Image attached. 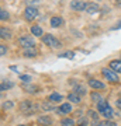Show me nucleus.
Listing matches in <instances>:
<instances>
[{
    "label": "nucleus",
    "mask_w": 121,
    "mask_h": 126,
    "mask_svg": "<svg viewBox=\"0 0 121 126\" xmlns=\"http://www.w3.org/2000/svg\"><path fill=\"white\" fill-rule=\"evenodd\" d=\"M108 66H110V69H113L114 72L121 73V60H111Z\"/></svg>",
    "instance_id": "obj_15"
},
{
    "label": "nucleus",
    "mask_w": 121,
    "mask_h": 126,
    "mask_svg": "<svg viewBox=\"0 0 121 126\" xmlns=\"http://www.w3.org/2000/svg\"><path fill=\"white\" fill-rule=\"evenodd\" d=\"M103 126H117V125H116V122L108 121V119H107V121H106V122L103 123Z\"/></svg>",
    "instance_id": "obj_32"
},
{
    "label": "nucleus",
    "mask_w": 121,
    "mask_h": 126,
    "mask_svg": "<svg viewBox=\"0 0 121 126\" xmlns=\"http://www.w3.org/2000/svg\"><path fill=\"white\" fill-rule=\"evenodd\" d=\"M63 24V18L62 17H59V16H55V17H51V20H49V25L52 28H58V27H61Z\"/></svg>",
    "instance_id": "obj_12"
},
{
    "label": "nucleus",
    "mask_w": 121,
    "mask_h": 126,
    "mask_svg": "<svg viewBox=\"0 0 121 126\" xmlns=\"http://www.w3.org/2000/svg\"><path fill=\"white\" fill-rule=\"evenodd\" d=\"M90 126H103V123H101V122H100V119H99V121H93Z\"/></svg>",
    "instance_id": "obj_34"
},
{
    "label": "nucleus",
    "mask_w": 121,
    "mask_h": 126,
    "mask_svg": "<svg viewBox=\"0 0 121 126\" xmlns=\"http://www.w3.org/2000/svg\"><path fill=\"white\" fill-rule=\"evenodd\" d=\"M73 52H71V50H68V52H65V53H61L59 55V58H69V59H73Z\"/></svg>",
    "instance_id": "obj_29"
},
{
    "label": "nucleus",
    "mask_w": 121,
    "mask_h": 126,
    "mask_svg": "<svg viewBox=\"0 0 121 126\" xmlns=\"http://www.w3.org/2000/svg\"><path fill=\"white\" fill-rule=\"evenodd\" d=\"M73 93H76V94H79V95H85L87 91H86V87L85 86L77 84V86H75V88H73Z\"/></svg>",
    "instance_id": "obj_20"
},
{
    "label": "nucleus",
    "mask_w": 121,
    "mask_h": 126,
    "mask_svg": "<svg viewBox=\"0 0 121 126\" xmlns=\"http://www.w3.org/2000/svg\"><path fill=\"white\" fill-rule=\"evenodd\" d=\"M56 112H58L59 115H68V113L72 112V105L69 102H63L62 105H59L58 107Z\"/></svg>",
    "instance_id": "obj_10"
},
{
    "label": "nucleus",
    "mask_w": 121,
    "mask_h": 126,
    "mask_svg": "<svg viewBox=\"0 0 121 126\" xmlns=\"http://www.w3.org/2000/svg\"><path fill=\"white\" fill-rule=\"evenodd\" d=\"M0 50H1V52H0V55H1V56L7 53V48H6L4 45H1V46H0Z\"/></svg>",
    "instance_id": "obj_33"
},
{
    "label": "nucleus",
    "mask_w": 121,
    "mask_h": 126,
    "mask_svg": "<svg viewBox=\"0 0 121 126\" xmlns=\"http://www.w3.org/2000/svg\"><path fill=\"white\" fill-rule=\"evenodd\" d=\"M96 1H100V0H96Z\"/></svg>",
    "instance_id": "obj_38"
},
{
    "label": "nucleus",
    "mask_w": 121,
    "mask_h": 126,
    "mask_svg": "<svg viewBox=\"0 0 121 126\" xmlns=\"http://www.w3.org/2000/svg\"><path fill=\"white\" fill-rule=\"evenodd\" d=\"M52 118L51 116H47V115H41V116H38V119H37V123L40 126H51L52 125Z\"/></svg>",
    "instance_id": "obj_11"
},
{
    "label": "nucleus",
    "mask_w": 121,
    "mask_h": 126,
    "mask_svg": "<svg viewBox=\"0 0 121 126\" xmlns=\"http://www.w3.org/2000/svg\"><path fill=\"white\" fill-rule=\"evenodd\" d=\"M41 107H42V109H44V111H52V109H54V107H52V102H42L41 104Z\"/></svg>",
    "instance_id": "obj_26"
},
{
    "label": "nucleus",
    "mask_w": 121,
    "mask_h": 126,
    "mask_svg": "<svg viewBox=\"0 0 121 126\" xmlns=\"http://www.w3.org/2000/svg\"><path fill=\"white\" fill-rule=\"evenodd\" d=\"M87 116L92 118L93 121H99V113L94 112V111H92V109H89V111H87Z\"/></svg>",
    "instance_id": "obj_25"
},
{
    "label": "nucleus",
    "mask_w": 121,
    "mask_h": 126,
    "mask_svg": "<svg viewBox=\"0 0 121 126\" xmlns=\"http://www.w3.org/2000/svg\"><path fill=\"white\" fill-rule=\"evenodd\" d=\"M90 97H92V101L93 102H100V101H103V98H101V95L97 94L96 91H93L92 94H90Z\"/></svg>",
    "instance_id": "obj_22"
},
{
    "label": "nucleus",
    "mask_w": 121,
    "mask_h": 126,
    "mask_svg": "<svg viewBox=\"0 0 121 126\" xmlns=\"http://www.w3.org/2000/svg\"><path fill=\"white\" fill-rule=\"evenodd\" d=\"M116 107H117L118 109H121V98H118V99L116 101Z\"/></svg>",
    "instance_id": "obj_35"
},
{
    "label": "nucleus",
    "mask_w": 121,
    "mask_h": 126,
    "mask_svg": "<svg viewBox=\"0 0 121 126\" xmlns=\"http://www.w3.org/2000/svg\"><path fill=\"white\" fill-rule=\"evenodd\" d=\"M68 99H69L71 102H73V104H79L80 102V95L76 94V93H71V94L68 95Z\"/></svg>",
    "instance_id": "obj_19"
},
{
    "label": "nucleus",
    "mask_w": 121,
    "mask_h": 126,
    "mask_svg": "<svg viewBox=\"0 0 121 126\" xmlns=\"http://www.w3.org/2000/svg\"><path fill=\"white\" fill-rule=\"evenodd\" d=\"M116 7H118V9H121V0H116Z\"/></svg>",
    "instance_id": "obj_36"
},
{
    "label": "nucleus",
    "mask_w": 121,
    "mask_h": 126,
    "mask_svg": "<svg viewBox=\"0 0 121 126\" xmlns=\"http://www.w3.org/2000/svg\"><path fill=\"white\" fill-rule=\"evenodd\" d=\"M24 90L28 91V93H31V94H35V93H38L40 91V86H34V84H25L24 86Z\"/></svg>",
    "instance_id": "obj_18"
},
{
    "label": "nucleus",
    "mask_w": 121,
    "mask_h": 126,
    "mask_svg": "<svg viewBox=\"0 0 121 126\" xmlns=\"http://www.w3.org/2000/svg\"><path fill=\"white\" fill-rule=\"evenodd\" d=\"M62 98L63 97L59 94V93H51V94L48 95V101H51V102H61Z\"/></svg>",
    "instance_id": "obj_14"
},
{
    "label": "nucleus",
    "mask_w": 121,
    "mask_h": 126,
    "mask_svg": "<svg viewBox=\"0 0 121 126\" xmlns=\"http://www.w3.org/2000/svg\"><path fill=\"white\" fill-rule=\"evenodd\" d=\"M87 86H90L93 90H104L106 88V84L101 83L100 80H96V79H90L87 81Z\"/></svg>",
    "instance_id": "obj_8"
},
{
    "label": "nucleus",
    "mask_w": 121,
    "mask_h": 126,
    "mask_svg": "<svg viewBox=\"0 0 121 126\" xmlns=\"http://www.w3.org/2000/svg\"><path fill=\"white\" fill-rule=\"evenodd\" d=\"M101 74H103V77L108 81V83H118V80H120V79H118V73L114 72L113 69L104 67L103 70H101Z\"/></svg>",
    "instance_id": "obj_2"
},
{
    "label": "nucleus",
    "mask_w": 121,
    "mask_h": 126,
    "mask_svg": "<svg viewBox=\"0 0 121 126\" xmlns=\"http://www.w3.org/2000/svg\"><path fill=\"white\" fill-rule=\"evenodd\" d=\"M85 11H87L89 14H96V13L100 11V6L97 4V3H94V1H87V3H86Z\"/></svg>",
    "instance_id": "obj_9"
},
{
    "label": "nucleus",
    "mask_w": 121,
    "mask_h": 126,
    "mask_svg": "<svg viewBox=\"0 0 121 126\" xmlns=\"http://www.w3.org/2000/svg\"><path fill=\"white\" fill-rule=\"evenodd\" d=\"M32 102L31 101H28V99H25V101H23L21 104H20V111H21L23 113H25V115H28V113H32Z\"/></svg>",
    "instance_id": "obj_7"
},
{
    "label": "nucleus",
    "mask_w": 121,
    "mask_h": 126,
    "mask_svg": "<svg viewBox=\"0 0 121 126\" xmlns=\"http://www.w3.org/2000/svg\"><path fill=\"white\" fill-rule=\"evenodd\" d=\"M20 80L24 81V83H30L31 81V76H28V74H20Z\"/></svg>",
    "instance_id": "obj_30"
},
{
    "label": "nucleus",
    "mask_w": 121,
    "mask_h": 126,
    "mask_svg": "<svg viewBox=\"0 0 121 126\" xmlns=\"http://www.w3.org/2000/svg\"><path fill=\"white\" fill-rule=\"evenodd\" d=\"M23 55H24L25 58H35L37 55H38V52H37V49L32 46V48H25L24 52H23Z\"/></svg>",
    "instance_id": "obj_13"
},
{
    "label": "nucleus",
    "mask_w": 121,
    "mask_h": 126,
    "mask_svg": "<svg viewBox=\"0 0 121 126\" xmlns=\"http://www.w3.org/2000/svg\"><path fill=\"white\" fill-rule=\"evenodd\" d=\"M31 34L34 36H44V31L40 25H32L31 27Z\"/></svg>",
    "instance_id": "obj_17"
},
{
    "label": "nucleus",
    "mask_w": 121,
    "mask_h": 126,
    "mask_svg": "<svg viewBox=\"0 0 121 126\" xmlns=\"http://www.w3.org/2000/svg\"><path fill=\"white\" fill-rule=\"evenodd\" d=\"M34 44H35V41H34L32 35H23V36L18 38V45L23 46L24 49H25V48H32Z\"/></svg>",
    "instance_id": "obj_4"
},
{
    "label": "nucleus",
    "mask_w": 121,
    "mask_h": 126,
    "mask_svg": "<svg viewBox=\"0 0 121 126\" xmlns=\"http://www.w3.org/2000/svg\"><path fill=\"white\" fill-rule=\"evenodd\" d=\"M41 38H42V42L47 46H51V48H59L61 46V42L51 34H44V36H41Z\"/></svg>",
    "instance_id": "obj_3"
},
{
    "label": "nucleus",
    "mask_w": 121,
    "mask_h": 126,
    "mask_svg": "<svg viewBox=\"0 0 121 126\" xmlns=\"http://www.w3.org/2000/svg\"><path fill=\"white\" fill-rule=\"evenodd\" d=\"M0 20H1V21H7V20H9V13H7L4 9L0 10Z\"/></svg>",
    "instance_id": "obj_27"
},
{
    "label": "nucleus",
    "mask_w": 121,
    "mask_h": 126,
    "mask_svg": "<svg viewBox=\"0 0 121 126\" xmlns=\"http://www.w3.org/2000/svg\"><path fill=\"white\" fill-rule=\"evenodd\" d=\"M97 111H99L106 119H111L113 118V108L108 105L107 101H104V99L100 101V102H97Z\"/></svg>",
    "instance_id": "obj_1"
},
{
    "label": "nucleus",
    "mask_w": 121,
    "mask_h": 126,
    "mask_svg": "<svg viewBox=\"0 0 121 126\" xmlns=\"http://www.w3.org/2000/svg\"><path fill=\"white\" fill-rule=\"evenodd\" d=\"M71 9L75 11H83V10H86V3L83 0H72Z\"/></svg>",
    "instance_id": "obj_6"
},
{
    "label": "nucleus",
    "mask_w": 121,
    "mask_h": 126,
    "mask_svg": "<svg viewBox=\"0 0 121 126\" xmlns=\"http://www.w3.org/2000/svg\"><path fill=\"white\" fill-rule=\"evenodd\" d=\"M3 109H11L14 107V102H11V101H6V102H3Z\"/></svg>",
    "instance_id": "obj_28"
},
{
    "label": "nucleus",
    "mask_w": 121,
    "mask_h": 126,
    "mask_svg": "<svg viewBox=\"0 0 121 126\" xmlns=\"http://www.w3.org/2000/svg\"><path fill=\"white\" fill-rule=\"evenodd\" d=\"M14 84H13V81H3V83H1V91H4V90H9V88H11V87H13Z\"/></svg>",
    "instance_id": "obj_24"
},
{
    "label": "nucleus",
    "mask_w": 121,
    "mask_h": 126,
    "mask_svg": "<svg viewBox=\"0 0 121 126\" xmlns=\"http://www.w3.org/2000/svg\"><path fill=\"white\" fill-rule=\"evenodd\" d=\"M61 125L62 126H75V121H73V118H63V119H61Z\"/></svg>",
    "instance_id": "obj_21"
},
{
    "label": "nucleus",
    "mask_w": 121,
    "mask_h": 126,
    "mask_svg": "<svg viewBox=\"0 0 121 126\" xmlns=\"http://www.w3.org/2000/svg\"><path fill=\"white\" fill-rule=\"evenodd\" d=\"M89 125V119L87 116H82L77 119V126H87Z\"/></svg>",
    "instance_id": "obj_23"
},
{
    "label": "nucleus",
    "mask_w": 121,
    "mask_h": 126,
    "mask_svg": "<svg viewBox=\"0 0 121 126\" xmlns=\"http://www.w3.org/2000/svg\"><path fill=\"white\" fill-rule=\"evenodd\" d=\"M25 3H27L28 6H31V4H38V3H41V0H25Z\"/></svg>",
    "instance_id": "obj_31"
},
{
    "label": "nucleus",
    "mask_w": 121,
    "mask_h": 126,
    "mask_svg": "<svg viewBox=\"0 0 121 126\" xmlns=\"http://www.w3.org/2000/svg\"><path fill=\"white\" fill-rule=\"evenodd\" d=\"M18 126H25V125H18Z\"/></svg>",
    "instance_id": "obj_37"
},
{
    "label": "nucleus",
    "mask_w": 121,
    "mask_h": 126,
    "mask_svg": "<svg viewBox=\"0 0 121 126\" xmlns=\"http://www.w3.org/2000/svg\"><path fill=\"white\" fill-rule=\"evenodd\" d=\"M0 36H1V39H10L11 38V32H10L9 28L1 27L0 28Z\"/></svg>",
    "instance_id": "obj_16"
},
{
    "label": "nucleus",
    "mask_w": 121,
    "mask_h": 126,
    "mask_svg": "<svg viewBox=\"0 0 121 126\" xmlns=\"http://www.w3.org/2000/svg\"><path fill=\"white\" fill-rule=\"evenodd\" d=\"M37 16H38V9H37L35 6H28V7H25V10H24V18L27 21L35 20Z\"/></svg>",
    "instance_id": "obj_5"
}]
</instances>
